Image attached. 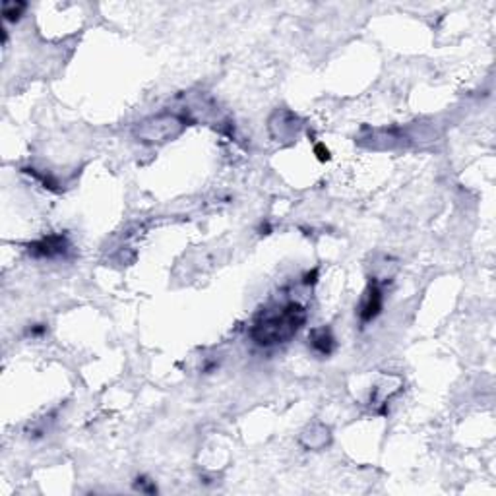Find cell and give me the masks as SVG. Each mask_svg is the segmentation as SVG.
<instances>
[{
    "instance_id": "2",
    "label": "cell",
    "mask_w": 496,
    "mask_h": 496,
    "mask_svg": "<svg viewBox=\"0 0 496 496\" xmlns=\"http://www.w3.org/2000/svg\"><path fill=\"white\" fill-rule=\"evenodd\" d=\"M188 126V116L181 113H157L136 124L134 136L138 142L148 146H161L175 140Z\"/></svg>"
},
{
    "instance_id": "5",
    "label": "cell",
    "mask_w": 496,
    "mask_h": 496,
    "mask_svg": "<svg viewBox=\"0 0 496 496\" xmlns=\"http://www.w3.org/2000/svg\"><path fill=\"white\" fill-rule=\"evenodd\" d=\"M308 340H310V347H313L316 353L322 355V357H328L333 351V347H335V338H333L332 332L328 328H316V330H313Z\"/></svg>"
},
{
    "instance_id": "4",
    "label": "cell",
    "mask_w": 496,
    "mask_h": 496,
    "mask_svg": "<svg viewBox=\"0 0 496 496\" xmlns=\"http://www.w3.org/2000/svg\"><path fill=\"white\" fill-rule=\"evenodd\" d=\"M382 305H384V297H382V289L376 281H370L365 297L360 300L359 316L363 324H367L370 320H374L382 313Z\"/></svg>"
},
{
    "instance_id": "6",
    "label": "cell",
    "mask_w": 496,
    "mask_h": 496,
    "mask_svg": "<svg viewBox=\"0 0 496 496\" xmlns=\"http://www.w3.org/2000/svg\"><path fill=\"white\" fill-rule=\"evenodd\" d=\"M303 438H308V442H305L306 448L318 450L324 448L328 442H330V432H328V428L324 427H313L308 432L303 435Z\"/></svg>"
},
{
    "instance_id": "8",
    "label": "cell",
    "mask_w": 496,
    "mask_h": 496,
    "mask_svg": "<svg viewBox=\"0 0 496 496\" xmlns=\"http://www.w3.org/2000/svg\"><path fill=\"white\" fill-rule=\"evenodd\" d=\"M45 330H47V328L43 326V324H35V326L29 330V333H31V335H41V333H45Z\"/></svg>"
},
{
    "instance_id": "7",
    "label": "cell",
    "mask_w": 496,
    "mask_h": 496,
    "mask_svg": "<svg viewBox=\"0 0 496 496\" xmlns=\"http://www.w3.org/2000/svg\"><path fill=\"white\" fill-rule=\"evenodd\" d=\"M21 10H26V4L24 2H4L2 6V16L6 21H16L20 20Z\"/></svg>"
},
{
    "instance_id": "1",
    "label": "cell",
    "mask_w": 496,
    "mask_h": 496,
    "mask_svg": "<svg viewBox=\"0 0 496 496\" xmlns=\"http://www.w3.org/2000/svg\"><path fill=\"white\" fill-rule=\"evenodd\" d=\"M306 308L299 303L265 308L256 316L250 328L252 341L260 347H273L293 340L299 330L305 326Z\"/></svg>"
},
{
    "instance_id": "3",
    "label": "cell",
    "mask_w": 496,
    "mask_h": 496,
    "mask_svg": "<svg viewBox=\"0 0 496 496\" xmlns=\"http://www.w3.org/2000/svg\"><path fill=\"white\" fill-rule=\"evenodd\" d=\"M70 245L66 237L62 235H49L43 237L41 241H37L34 245H29V254L35 258H61L69 252Z\"/></svg>"
}]
</instances>
